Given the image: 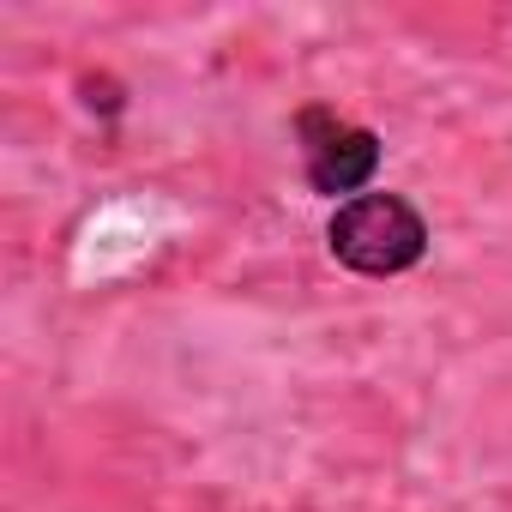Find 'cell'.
<instances>
[{
	"mask_svg": "<svg viewBox=\"0 0 512 512\" xmlns=\"http://www.w3.org/2000/svg\"><path fill=\"white\" fill-rule=\"evenodd\" d=\"M326 235H332V253L350 272H362V278L410 272L422 260V247H428V223L398 193H362V199L338 205Z\"/></svg>",
	"mask_w": 512,
	"mask_h": 512,
	"instance_id": "6da1fadb",
	"label": "cell"
},
{
	"mask_svg": "<svg viewBox=\"0 0 512 512\" xmlns=\"http://www.w3.org/2000/svg\"><path fill=\"white\" fill-rule=\"evenodd\" d=\"M302 151H308V181L314 193H356L368 187V175L380 169V139L368 127L338 121L332 109H302L296 121Z\"/></svg>",
	"mask_w": 512,
	"mask_h": 512,
	"instance_id": "7a4b0ae2",
	"label": "cell"
}]
</instances>
